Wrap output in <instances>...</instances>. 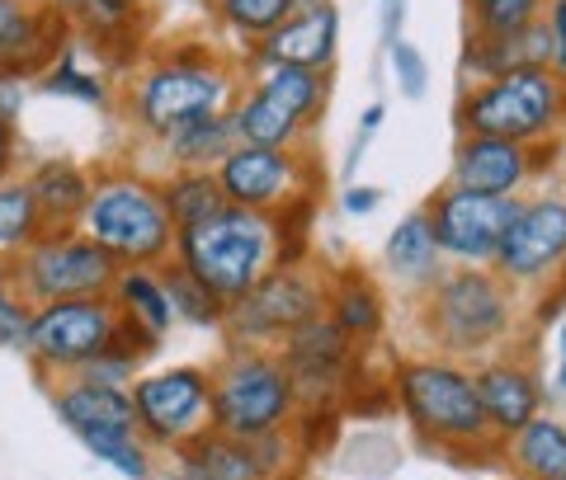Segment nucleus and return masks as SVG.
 <instances>
[{
    "label": "nucleus",
    "instance_id": "393cba45",
    "mask_svg": "<svg viewBox=\"0 0 566 480\" xmlns=\"http://www.w3.org/2000/svg\"><path fill=\"white\" fill-rule=\"evenodd\" d=\"M24 184L39 203L43 226H81V212L95 189V170L81 166V160H39L24 174Z\"/></svg>",
    "mask_w": 566,
    "mask_h": 480
},
{
    "label": "nucleus",
    "instance_id": "b1692460",
    "mask_svg": "<svg viewBox=\"0 0 566 480\" xmlns=\"http://www.w3.org/2000/svg\"><path fill=\"white\" fill-rule=\"evenodd\" d=\"M227 118H232V132H237V141H245V147H283V151H303L312 141V128H316L307 114H297L293 104H283L279 95H270L255 81L245 95H237Z\"/></svg>",
    "mask_w": 566,
    "mask_h": 480
},
{
    "label": "nucleus",
    "instance_id": "f704fd0d",
    "mask_svg": "<svg viewBox=\"0 0 566 480\" xmlns=\"http://www.w3.org/2000/svg\"><path fill=\"white\" fill-rule=\"evenodd\" d=\"M547 14V0H468V33L482 39H515Z\"/></svg>",
    "mask_w": 566,
    "mask_h": 480
},
{
    "label": "nucleus",
    "instance_id": "bb28decb",
    "mask_svg": "<svg viewBox=\"0 0 566 480\" xmlns=\"http://www.w3.org/2000/svg\"><path fill=\"white\" fill-rule=\"evenodd\" d=\"M501 452L520 480H566V424L534 415L515 438L501 442Z\"/></svg>",
    "mask_w": 566,
    "mask_h": 480
},
{
    "label": "nucleus",
    "instance_id": "2f4dec72",
    "mask_svg": "<svg viewBox=\"0 0 566 480\" xmlns=\"http://www.w3.org/2000/svg\"><path fill=\"white\" fill-rule=\"evenodd\" d=\"M161 269V282H166V292H170V307H175V320H189V326H203V330H222V320H227V301L203 288L199 278H193L180 259H166V264H156Z\"/></svg>",
    "mask_w": 566,
    "mask_h": 480
},
{
    "label": "nucleus",
    "instance_id": "39448f33",
    "mask_svg": "<svg viewBox=\"0 0 566 480\" xmlns=\"http://www.w3.org/2000/svg\"><path fill=\"white\" fill-rule=\"evenodd\" d=\"M458 137H501L520 147H557L566 132V81L553 66H520L476 81L453 104Z\"/></svg>",
    "mask_w": 566,
    "mask_h": 480
},
{
    "label": "nucleus",
    "instance_id": "09e8293b",
    "mask_svg": "<svg viewBox=\"0 0 566 480\" xmlns=\"http://www.w3.org/2000/svg\"><path fill=\"white\" fill-rule=\"evenodd\" d=\"M557 301H566V282H562V288L553 292V307H557Z\"/></svg>",
    "mask_w": 566,
    "mask_h": 480
},
{
    "label": "nucleus",
    "instance_id": "4c0bfd02",
    "mask_svg": "<svg viewBox=\"0 0 566 480\" xmlns=\"http://www.w3.org/2000/svg\"><path fill=\"white\" fill-rule=\"evenodd\" d=\"M392 76H397V85H401V95H411V99H420L424 95V76H430V71H424V57L420 52L411 47V43H392Z\"/></svg>",
    "mask_w": 566,
    "mask_h": 480
},
{
    "label": "nucleus",
    "instance_id": "4468645a",
    "mask_svg": "<svg viewBox=\"0 0 566 480\" xmlns=\"http://www.w3.org/2000/svg\"><path fill=\"white\" fill-rule=\"evenodd\" d=\"M137 429L151 448L185 452L189 442L212 434V372L208 367H161L133 382Z\"/></svg>",
    "mask_w": 566,
    "mask_h": 480
},
{
    "label": "nucleus",
    "instance_id": "58836bf2",
    "mask_svg": "<svg viewBox=\"0 0 566 480\" xmlns=\"http://www.w3.org/2000/svg\"><path fill=\"white\" fill-rule=\"evenodd\" d=\"M547 43H553V71L566 81V0H547Z\"/></svg>",
    "mask_w": 566,
    "mask_h": 480
},
{
    "label": "nucleus",
    "instance_id": "1a4fd4ad",
    "mask_svg": "<svg viewBox=\"0 0 566 480\" xmlns=\"http://www.w3.org/2000/svg\"><path fill=\"white\" fill-rule=\"evenodd\" d=\"M52 405L71 434L95 457H104L118 476L147 480L151 476V442L137 429L133 386H99L85 377H62L52 386Z\"/></svg>",
    "mask_w": 566,
    "mask_h": 480
},
{
    "label": "nucleus",
    "instance_id": "c756f323",
    "mask_svg": "<svg viewBox=\"0 0 566 480\" xmlns=\"http://www.w3.org/2000/svg\"><path fill=\"white\" fill-rule=\"evenodd\" d=\"M161 199H166L175 231H189V226H199L208 217H218L222 207H232L222 184H218V170H170V174H161Z\"/></svg>",
    "mask_w": 566,
    "mask_h": 480
},
{
    "label": "nucleus",
    "instance_id": "2eb2a0df",
    "mask_svg": "<svg viewBox=\"0 0 566 480\" xmlns=\"http://www.w3.org/2000/svg\"><path fill=\"white\" fill-rule=\"evenodd\" d=\"M520 207L524 199H491V193L444 184L424 199V217L434 226V241L444 250L449 269H491Z\"/></svg>",
    "mask_w": 566,
    "mask_h": 480
},
{
    "label": "nucleus",
    "instance_id": "e433bc0d",
    "mask_svg": "<svg viewBox=\"0 0 566 480\" xmlns=\"http://www.w3.org/2000/svg\"><path fill=\"white\" fill-rule=\"evenodd\" d=\"M29 316H33V307H29L20 292H14V288H0V349H24Z\"/></svg>",
    "mask_w": 566,
    "mask_h": 480
},
{
    "label": "nucleus",
    "instance_id": "dca6fc26",
    "mask_svg": "<svg viewBox=\"0 0 566 480\" xmlns=\"http://www.w3.org/2000/svg\"><path fill=\"white\" fill-rule=\"evenodd\" d=\"M557 147H520L501 137H458L449 184L491 193V199H524L543 174H553Z\"/></svg>",
    "mask_w": 566,
    "mask_h": 480
},
{
    "label": "nucleus",
    "instance_id": "412c9836",
    "mask_svg": "<svg viewBox=\"0 0 566 480\" xmlns=\"http://www.w3.org/2000/svg\"><path fill=\"white\" fill-rule=\"evenodd\" d=\"M382 269H387V278H392L406 297H416V301L449 274V259H444V250H439L434 226H430V217H424V207L406 212V217L387 231Z\"/></svg>",
    "mask_w": 566,
    "mask_h": 480
},
{
    "label": "nucleus",
    "instance_id": "a211bd4d",
    "mask_svg": "<svg viewBox=\"0 0 566 480\" xmlns=\"http://www.w3.org/2000/svg\"><path fill=\"white\" fill-rule=\"evenodd\" d=\"M335 57H340V10L331 0H316V6H297L293 20H283L270 39H260L245 66L251 71L297 66V71H326L331 76Z\"/></svg>",
    "mask_w": 566,
    "mask_h": 480
},
{
    "label": "nucleus",
    "instance_id": "f8f14e48",
    "mask_svg": "<svg viewBox=\"0 0 566 480\" xmlns=\"http://www.w3.org/2000/svg\"><path fill=\"white\" fill-rule=\"evenodd\" d=\"M491 269L515 292H528V297L562 288L566 282V193L562 189L524 193V207L510 222Z\"/></svg>",
    "mask_w": 566,
    "mask_h": 480
},
{
    "label": "nucleus",
    "instance_id": "7ed1b4c3",
    "mask_svg": "<svg viewBox=\"0 0 566 480\" xmlns=\"http://www.w3.org/2000/svg\"><path fill=\"white\" fill-rule=\"evenodd\" d=\"M420 330L444 359H476L515 340L524 292H515L495 269H449L416 301Z\"/></svg>",
    "mask_w": 566,
    "mask_h": 480
},
{
    "label": "nucleus",
    "instance_id": "72a5a7b5",
    "mask_svg": "<svg viewBox=\"0 0 566 480\" xmlns=\"http://www.w3.org/2000/svg\"><path fill=\"white\" fill-rule=\"evenodd\" d=\"M293 10H297V0H212L218 24H227L241 43H251V47L260 39H270L283 20H293Z\"/></svg>",
    "mask_w": 566,
    "mask_h": 480
},
{
    "label": "nucleus",
    "instance_id": "f03ea898",
    "mask_svg": "<svg viewBox=\"0 0 566 480\" xmlns=\"http://www.w3.org/2000/svg\"><path fill=\"white\" fill-rule=\"evenodd\" d=\"M237 71L212 57V47H170L133 76L128 114L151 141L175 137L189 122L232 114Z\"/></svg>",
    "mask_w": 566,
    "mask_h": 480
},
{
    "label": "nucleus",
    "instance_id": "a878e982",
    "mask_svg": "<svg viewBox=\"0 0 566 480\" xmlns=\"http://www.w3.org/2000/svg\"><path fill=\"white\" fill-rule=\"evenodd\" d=\"M520 66H553V43H547L543 20L534 29L515 33V39H482V33H468L463 76H472V85L505 76V71H520Z\"/></svg>",
    "mask_w": 566,
    "mask_h": 480
},
{
    "label": "nucleus",
    "instance_id": "7c9ffc66",
    "mask_svg": "<svg viewBox=\"0 0 566 480\" xmlns=\"http://www.w3.org/2000/svg\"><path fill=\"white\" fill-rule=\"evenodd\" d=\"M232 147H237V132H232V118L227 114L189 122V128H180L175 137L161 141L170 170H218Z\"/></svg>",
    "mask_w": 566,
    "mask_h": 480
},
{
    "label": "nucleus",
    "instance_id": "6ab92c4d",
    "mask_svg": "<svg viewBox=\"0 0 566 480\" xmlns=\"http://www.w3.org/2000/svg\"><path fill=\"white\" fill-rule=\"evenodd\" d=\"M472 377H476V391H482V410L501 442L515 438L534 415H543V382L534 363L520 359V353L482 363Z\"/></svg>",
    "mask_w": 566,
    "mask_h": 480
},
{
    "label": "nucleus",
    "instance_id": "f3484780",
    "mask_svg": "<svg viewBox=\"0 0 566 480\" xmlns=\"http://www.w3.org/2000/svg\"><path fill=\"white\" fill-rule=\"evenodd\" d=\"M279 359L297 386V401L316 405L322 396H331V391H340V382L354 372V363H359V344L335 330L331 316H312L303 330H293L289 340L279 344Z\"/></svg>",
    "mask_w": 566,
    "mask_h": 480
},
{
    "label": "nucleus",
    "instance_id": "8fccbe9b",
    "mask_svg": "<svg viewBox=\"0 0 566 480\" xmlns=\"http://www.w3.org/2000/svg\"><path fill=\"white\" fill-rule=\"evenodd\" d=\"M297 6H316V0H297Z\"/></svg>",
    "mask_w": 566,
    "mask_h": 480
},
{
    "label": "nucleus",
    "instance_id": "a18cd8bd",
    "mask_svg": "<svg viewBox=\"0 0 566 480\" xmlns=\"http://www.w3.org/2000/svg\"><path fill=\"white\" fill-rule=\"evenodd\" d=\"M0 288H10V259H0Z\"/></svg>",
    "mask_w": 566,
    "mask_h": 480
},
{
    "label": "nucleus",
    "instance_id": "9d476101",
    "mask_svg": "<svg viewBox=\"0 0 566 480\" xmlns=\"http://www.w3.org/2000/svg\"><path fill=\"white\" fill-rule=\"evenodd\" d=\"M312 316H326V269L316 264H274L251 292L227 307V340L245 349H279Z\"/></svg>",
    "mask_w": 566,
    "mask_h": 480
},
{
    "label": "nucleus",
    "instance_id": "c9c22d12",
    "mask_svg": "<svg viewBox=\"0 0 566 480\" xmlns=\"http://www.w3.org/2000/svg\"><path fill=\"white\" fill-rule=\"evenodd\" d=\"M43 90L48 95H66V99H81V104H109V85H104V76H95V71L81 66V47L71 43L57 66L43 76Z\"/></svg>",
    "mask_w": 566,
    "mask_h": 480
},
{
    "label": "nucleus",
    "instance_id": "423d86ee",
    "mask_svg": "<svg viewBox=\"0 0 566 480\" xmlns=\"http://www.w3.org/2000/svg\"><path fill=\"white\" fill-rule=\"evenodd\" d=\"M279 250H283V236L274 217L251 207H222L218 217L180 231L170 259H180L203 288H212L232 307L274 269Z\"/></svg>",
    "mask_w": 566,
    "mask_h": 480
},
{
    "label": "nucleus",
    "instance_id": "c85d7f7f",
    "mask_svg": "<svg viewBox=\"0 0 566 480\" xmlns=\"http://www.w3.org/2000/svg\"><path fill=\"white\" fill-rule=\"evenodd\" d=\"M180 457H185V467L199 480H270V467L260 461L255 442L227 438L218 429L203 434L199 442H189Z\"/></svg>",
    "mask_w": 566,
    "mask_h": 480
},
{
    "label": "nucleus",
    "instance_id": "4be33fe9",
    "mask_svg": "<svg viewBox=\"0 0 566 480\" xmlns=\"http://www.w3.org/2000/svg\"><path fill=\"white\" fill-rule=\"evenodd\" d=\"M62 10V20L71 24V33H81L85 43H95V52H104L109 62H118V52L142 47V33H147V0H52Z\"/></svg>",
    "mask_w": 566,
    "mask_h": 480
},
{
    "label": "nucleus",
    "instance_id": "0eeeda50",
    "mask_svg": "<svg viewBox=\"0 0 566 480\" xmlns=\"http://www.w3.org/2000/svg\"><path fill=\"white\" fill-rule=\"evenodd\" d=\"M212 372V429L241 442H260L274 434H289L297 415V386L274 349H245L232 344Z\"/></svg>",
    "mask_w": 566,
    "mask_h": 480
},
{
    "label": "nucleus",
    "instance_id": "37998d69",
    "mask_svg": "<svg viewBox=\"0 0 566 480\" xmlns=\"http://www.w3.org/2000/svg\"><path fill=\"white\" fill-rule=\"evenodd\" d=\"M378 122H382V104H374V109H368V114H364V137H368V132H374V128H378Z\"/></svg>",
    "mask_w": 566,
    "mask_h": 480
},
{
    "label": "nucleus",
    "instance_id": "79ce46f5",
    "mask_svg": "<svg viewBox=\"0 0 566 480\" xmlns=\"http://www.w3.org/2000/svg\"><path fill=\"white\" fill-rule=\"evenodd\" d=\"M29 6H33V0H0V43H6L10 33L20 29V20L29 14Z\"/></svg>",
    "mask_w": 566,
    "mask_h": 480
},
{
    "label": "nucleus",
    "instance_id": "3c124183",
    "mask_svg": "<svg viewBox=\"0 0 566 480\" xmlns=\"http://www.w3.org/2000/svg\"><path fill=\"white\" fill-rule=\"evenodd\" d=\"M387 6H392V10H397V0H387Z\"/></svg>",
    "mask_w": 566,
    "mask_h": 480
},
{
    "label": "nucleus",
    "instance_id": "cd10ccee",
    "mask_svg": "<svg viewBox=\"0 0 566 480\" xmlns=\"http://www.w3.org/2000/svg\"><path fill=\"white\" fill-rule=\"evenodd\" d=\"M109 297H114V307H118L123 320L151 330L156 340H166V334H170L175 307H170V292L161 282V269H142V264H133V269H118Z\"/></svg>",
    "mask_w": 566,
    "mask_h": 480
},
{
    "label": "nucleus",
    "instance_id": "49530a36",
    "mask_svg": "<svg viewBox=\"0 0 566 480\" xmlns=\"http://www.w3.org/2000/svg\"><path fill=\"white\" fill-rule=\"evenodd\" d=\"M161 480H199L193 471H170V476H161Z\"/></svg>",
    "mask_w": 566,
    "mask_h": 480
},
{
    "label": "nucleus",
    "instance_id": "5701e85b",
    "mask_svg": "<svg viewBox=\"0 0 566 480\" xmlns=\"http://www.w3.org/2000/svg\"><path fill=\"white\" fill-rule=\"evenodd\" d=\"M326 316L335 320V330L349 334L354 344H374L387 326V297L378 288V278L359 269V264H340L326 274Z\"/></svg>",
    "mask_w": 566,
    "mask_h": 480
},
{
    "label": "nucleus",
    "instance_id": "f257e3e1",
    "mask_svg": "<svg viewBox=\"0 0 566 480\" xmlns=\"http://www.w3.org/2000/svg\"><path fill=\"white\" fill-rule=\"evenodd\" d=\"M392 391L401 401L411 429L430 442L434 452H495L491 419L482 410V391H476L472 367L444 353H420V359H401L392 367Z\"/></svg>",
    "mask_w": 566,
    "mask_h": 480
},
{
    "label": "nucleus",
    "instance_id": "20e7f679",
    "mask_svg": "<svg viewBox=\"0 0 566 480\" xmlns=\"http://www.w3.org/2000/svg\"><path fill=\"white\" fill-rule=\"evenodd\" d=\"M81 231L91 236L99 250L118 259V269H156L175 255V222L161 199V180L128 166H104L95 170L91 203L81 212Z\"/></svg>",
    "mask_w": 566,
    "mask_h": 480
},
{
    "label": "nucleus",
    "instance_id": "9b49d317",
    "mask_svg": "<svg viewBox=\"0 0 566 480\" xmlns=\"http://www.w3.org/2000/svg\"><path fill=\"white\" fill-rule=\"evenodd\" d=\"M123 316L114 297H76V301H48L33 307L24 353L43 377H76L85 363H95L114 344Z\"/></svg>",
    "mask_w": 566,
    "mask_h": 480
},
{
    "label": "nucleus",
    "instance_id": "473e14b6",
    "mask_svg": "<svg viewBox=\"0 0 566 480\" xmlns=\"http://www.w3.org/2000/svg\"><path fill=\"white\" fill-rule=\"evenodd\" d=\"M43 217H39V203H33L29 184L14 174V180L0 184V259H14L29 241H39Z\"/></svg>",
    "mask_w": 566,
    "mask_h": 480
},
{
    "label": "nucleus",
    "instance_id": "6e6552de",
    "mask_svg": "<svg viewBox=\"0 0 566 480\" xmlns=\"http://www.w3.org/2000/svg\"><path fill=\"white\" fill-rule=\"evenodd\" d=\"M118 278V259L85 236L81 226H43L39 241H29L10 259V288L29 307L76 297H109Z\"/></svg>",
    "mask_w": 566,
    "mask_h": 480
},
{
    "label": "nucleus",
    "instance_id": "a19ab883",
    "mask_svg": "<svg viewBox=\"0 0 566 480\" xmlns=\"http://www.w3.org/2000/svg\"><path fill=\"white\" fill-rule=\"evenodd\" d=\"M378 203H382V193L368 189V184L345 189V199H340V207L349 212V217H368V212H378Z\"/></svg>",
    "mask_w": 566,
    "mask_h": 480
},
{
    "label": "nucleus",
    "instance_id": "ea45409f",
    "mask_svg": "<svg viewBox=\"0 0 566 480\" xmlns=\"http://www.w3.org/2000/svg\"><path fill=\"white\" fill-rule=\"evenodd\" d=\"M14 170H20V132L10 118H0V184L14 180Z\"/></svg>",
    "mask_w": 566,
    "mask_h": 480
},
{
    "label": "nucleus",
    "instance_id": "c03bdc74",
    "mask_svg": "<svg viewBox=\"0 0 566 480\" xmlns=\"http://www.w3.org/2000/svg\"><path fill=\"white\" fill-rule=\"evenodd\" d=\"M557 386L566 391V330H562V367H557Z\"/></svg>",
    "mask_w": 566,
    "mask_h": 480
},
{
    "label": "nucleus",
    "instance_id": "de8ad7c7",
    "mask_svg": "<svg viewBox=\"0 0 566 480\" xmlns=\"http://www.w3.org/2000/svg\"><path fill=\"white\" fill-rule=\"evenodd\" d=\"M557 160H562V166H566V132L557 137Z\"/></svg>",
    "mask_w": 566,
    "mask_h": 480
},
{
    "label": "nucleus",
    "instance_id": "aec40b11",
    "mask_svg": "<svg viewBox=\"0 0 566 480\" xmlns=\"http://www.w3.org/2000/svg\"><path fill=\"white\" fill-rule=\"evenodd\" d=\"M71 47V24L62 20V10L52 0H33L20 29L0 43V76L6 81H43L57 57Z\"/></svg>",
    "mask_w": 566,
    "mask_h": 480
},
{
    "label": "nucleus",
    "instance_id": "ddd939ff",
    "mask_svg": "<svg viewBox=\"0 0 566 480\" xmlns=\"http://www.w3.org/2000/svg\"><path fill=\"white\" fill-rule=\"evenodd\" d=\"M218 184L232 207H251L264 217H283L293 203L322 193V170H316L312 147L283 151V147H245L237 141L218 166Z\"/></svg>",
    "mask_w": 566,
    "mask_h": 480
}]
</instances>
